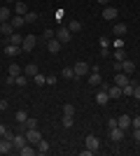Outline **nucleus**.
I'll use <instances>...</instances> for the list:
<instances>
[{
  "instance_id": "1",
  "label": "nucleus",
  "mask_w": 140,
  "mask_h": 156,
  "mask_svg": "<svg viewBox=\"0 0 140 156\" xmlns=\"http://www.w3.org/2000/svg\"><path fill=\"white\" fill-rule=\"evenodd\" d=\"M107 137H110L112 142H121V140H124V128H119V126L110 128V130H107Z\"/></svg>"
},
{
  "instance_id": "2",
  "label": "nucleus",
  "mask_w": 140,
  "mask_h": 156,
  "mask_svg": "<svg viewBox=\"0 0 140 156\" xmlns=\"http://www.w3.org/2000/svg\"><path fill=\"white\" fill-rule=\"evenodd\" d=\"M26 140H28L31 144H38V142L42 140V133H40L38 128H28V130H26Z\"/></svg>"
},
{
  "instance_id": "3",
  "label": "nucleus",
  "mask_w": 140,
  "mask_h": 156,
  "mask_svg": "<svg viewBox=\"0 0 140 156\" xmlns=\"http://www.w3.org/2000/svg\"><path fill=\"white\" fill-rule=\"evenodd\" d=\"M35 44H38V37H33V35H23V44H21L23 51H33Z\"/></svg>"
},
{
  "instance_id": "4",
  "label": "nucleus",
  "mask_w": 140,
  "mask_h": 156,
  "mask_svg": "<svg viewBox=\"0 0 140 156\" xmlns=\"http://www.w3.org/2000/svg\"><path fill=\"white\" fill-rule=\"evenodd\" d=\"M70 35H73V33L68 30V28H59V30H56V40H59L61 44H68V42H70Z\"/></svg>"
},
{
  "instance_id": "5",
  "label": "nucleus",
  "mask_w": 140,
  "mask_h": 156,
  "mask_svg": "<svg viewBox=\"0 0 140 156\" xmlns=\"http://www.w3.org/2000/svg\"><path fill=\"white\" fill-rule=\"evenodd\" d=\"M26 142H28V140H26V133H14V137H12L14 149H21V147H23Z\"/></svg>"
},
{
  "instance_id": "6",
  "label": "nucleus",
  "mask_w": 140,
  "mask_h": 156,
  "mask_svg": "<svg viewBox=\"0 0 140 156\" xmlns=\"http://www.w3.org/2000/svg\"><path fill=\"white\" fill-rule=\"evenodd\" d=\"M128 82H131V77H128L126 72H119V75H114V84L119 86V89H124V86H126Z\"/></svg>"
},
{
  "instance_id": "7",
  "label": "nucleus",
  "mask_w": 140,
  "mask_h": 156,
  "mask_svg": "<svg viewBox=\"0 0 140 156\" xmlns=\"http://www.w3.org/2000/svg\"><path fill=\"white\" fill-rule=\"evenodd\" d=\"M117 16H119L117 7H107V5H105V9H103V19H107V21H114Z\"/></svg>"
},
{
  "instance_id": "8",
  "label": "nucleus",
  "mask_w": 140,
  "mask_h": 156,
  "mask_svg": "<svg viewBox=\"0 0 140 156\" xmlns=\"http://www.w3.org/2000/svg\"><path fill=\"white\" fill-rule=\"evenodd\" d=\"M87 147H89L91 151H98V149H100V140H98L96 135H87Z\"/></svg>"
},
{
  "instance_id": "9",
  "label": "nucleus",
  "mask_w": 140,
  "mask_h": 156,
  "mask_svg": "<svg viewBox=\"0 0 140 156\" xmlns=\"http://www.w3.org/2000/svg\"><path fill=\"white\" fill-rule=\"evenodd\" d=\"M121 72L133 75V72H135V63H133V61H128V58H124V61H121Z\"/></svg>"
},
{
  "instance_id": "10",
  "label": "nucleus",
  "mask_w": 140,
  "mask_h": 156,
  "mask_svg": "<svg viewBox=\"0 0 140 156\" xmlns=\"http://www.w3.org/2000/svg\"><path fill=\"white\" fill-rule=\"evenodd\" d=\"M35 151H38V147H35V144H31V142H26V144L19 149V154H21V156H33Z\"/></svg>"
},
{
  "instance_id": "11",
  "label": "nucleus",
  "mask_w": 140,
  "mask_h": 156,
  "mask_svg": "<svg viewBox=\"0 0 140 156\" xmlns=\"http://www.w3.org/2000/svg\"><path fill=\"white\" fill-rule=\"evenodd\" d=\"M12 149H14L12 140H7V137H2V140H0V154H9Z\"/></svg>"
},
{
  "instance_id": "12",
  "label": "nucleus",
  "mask_w": 140,
  "mask_h": 156,
  "mask_svg": "<svg viewBox=\"0 0 140 156\" xmlns=\"http://www.w3.org/2000/svg\"><path fill=\"white\" fill-rule=\"evenodd\" d=\"M61 47H63V44H61V42H59V40H56V37L47 42V49H49V51H52V54H59V51H61Z\"/></svg>"
},
{
  "instance_id": "13",
  "label": "nucleus",
  "mask_w": 140,
  "mask_h": 156,
  "mask_svg": "<svg viewBox=\"0 0 140 156\" xmlns=\"http://www.w3.org/2000/svg\"><path fill=\"white\" fill-rule=\"evenodd\" d=\"M89 72V65L84 63V61H80V63H75V75L77 77H82V75H87Z\"/></svg>"
},
{
  "instance_id": "14",
  "label": "nucleus",
  "mask_w": 140,
  "mask_h": 156,
  "mask_svg": "<svg viewBox=\"0 0 140 156\" xmlns=\"http://www.w3.org/2000/svg\"><path fill=\"white\" fill-rule=\"evenodd\" d=\"M21 51H23V49H21L19 44H12V42L5 47V54H7V56H16V54H21Z\"/></svg>"
},
{
  "instance_id": "15",
  "label": "nucleus",
  "mask_w": 140,
  "mask_h": 156,
  "mask_svg": "<svg viewBox=\"0 0 140 156\" xmlns=\"http://www.w3.org/2000/svg\"><path fill=\"white\" fill-rule=\"evenodd\" d=\"M117 126H119V128H131V117H128V114H121L119 119H117Z\"/></svg>"
},
{
  "instance_id": "16",
  "label": "nucleus",
  "mask_w": 140,
  "mask_h": 156,
  "mask_svg": "<svg viewBox=\"0 0 140 156\" xmlns=\"http://www.w3.org/2000/svg\"><path fill=\"white\" fill-rule=\"evenodd\" d=\"M107 100H110V96H107V91H105V89L96 93V103H98V105H107Z\"/></svg>"
},
{
  "instance_id": "17",
  "label": "nucleus",
  "mask_w": 140,
  "mask_h": 156,
  "mask_svg": "<svg viewBox=\"0 0 140 156\" xmlns=\"http://www.w3.org/2000/svg\"><path fill=\"white\" fill-rule=\"evenodd\" d=\"M9 23H12V28H14V30H16V28H21V26H23V23H26V19H23L21 14H16L14 19H9Z\"/></svg>"
},
{
  "instance_id": "18",
  "label": "nucleus",
  "mask_w": 140,
  "mask_h": 156,
  "mask_svg": "<svg viewBox=\"0 0 140 156\" xmlns=\"http://www.w3.org/2000/svg\"><path fill=\"white\" fill-rule=\"evenodd\" d=\"M0 33H2V35H7V37H9V35H12V33H14L12 23H9V21H5V23H0Z\"/></svg>"
},
{
  "instance_id": "19",
  "label": "nucleus",
  "mask_w": 140,
  "mask_h": 156,
  "mask_svg": "<svg viewBox=\"0 0 140 156\" xmlns=\"http://www.w3.org/2000/svg\"><path fill=\"white\" fill-rule=\"evenodd\" d=\"M89 84H91V86H98V84H100V75H98V70H96V68H93V72L89 75Z\"/></svg>"
},
{
  "instance_id": "20",
  "label": "nucleus",
  "mask_w": 140,
  "mask_h": 156,
  "mask_svg": "<svg viewBox=\"0 0 140 156\" xmlns=\"http://www.w3.org/2000/svg\"><path fill=\"white\" fill-rule=\"evenodd\" d=\"M107 96H110V98H121V89L117 84H114V86H107Z\"/></svg>"
},
{
  "instance_id": "21",
  "label": "nucleus",
  "mask_w": 140,
  "mask_h": 156,
  "mask_svg": "<svg viewBox=\"0 0 140 156\" xmlns=\"http://www.w3.org/2000/svg\"><path fill=\"white\" fill-rule=\"evenodd\" d=\"M9 42H12V44H23V35H19V33H16V30H14L12 33V35H9Z\"/></svg>"
},
{
  "instance_id": "22",
  "label": "nucleus",
  "mask_w": 140,
  "mask_h": 156,
  "mask_svg": "<svg viewBox=\"0 0 140 156\" xmlns=\"http://www.w3.org/2000/svg\"><path fill=\"white\" fill-rule=\"evenodd\" d=\"M133 91H135V82H128V84L121 89V96H133Z\"/></svg>"
},
{
  "instance_id": "23",
  "label": "nucleus",
  "mask_w": 140,
  "mask_h": 156,
  "mask_svg": "<svg viewBox=\"0 0 140 156\" xmlns=\"http://www.w3.org/2000/svg\"><path fill=\"white\" fill-rule=\"evenodd\" d=\"M68 30H70V33H80V30H82V23H80L77 19H70V26H68Z\"/></svg>"
},
{
  "instance_id": "24",
  "label": "nucleus",
  "mask_w": 140,
  "mask_h": 156,
  "mask_svg": "<svg viewBox=\"0 0 140 156\" xmlns=\"http://www.w3.org/2000/svg\"><path fill=\"white\" fill-rule=\"evenodd\" d=\"M35 147H38V151H40V154H47V151H49V142H47L45 137H42V140L35 144Z\"/></svg>"
},
{
  "instance_id": "25",
  "label": "nucleus",
  "mask_w": 140,
  "mask_h": 156,
  "mask_svg": "<svg viewBox=\"0 0 140 156\" xmlns=\"http://www.w3.org/2000/svg\"><path fill=\"white\" fill-rule=\"evenodd\" d=\"M12 19V14H9V9L7 7H0V23H5V21Z\"/></svg>"
},
{
  "instance_id": "26",
  "label": "nucleus",
  "mask_w": 140,
  "mask_h": 156,
  "mask_svg": "<svg viewBox=\"0 0 140 156\" xmlns=\"http://www.w3.org/2000/svg\"><path fill=\"white\" fill-rule=\"evenodd\" d=\"M14 9H16V14H21V16H26V14H28L26 2H16V5H14Z\"/></svg>"
},
{
  "instance_id": "27",
  "label": "nucleus",
  "mask_w": 140,
  "mask_h": 156,
  "mask_svg": "<svg viewBox=\"0 0 140 156\" xmlns=\"http://www.w3.org/2000/svg\"><path fill=\"white\" fill-rule=\"evenodd\" d=\"M23 72L31 75V77H35V75H38V65H35V63H28L26 68H23Z\"/></svg>"
},
{
  "instance_id": "28",
  "label": "nucleus",
  "mask_w": 140,
  "mask_h": 156,
  "mask_svg": "<svg viewBox=\"0 0 140 156\" xmlns=\"http://www.w3.org/2000/svg\"><path fill=\"white\" fill-rule=\"evenodd\" d=\"M61 75H63L66 79H75V77H77V75H75V68H63V70H61Z\"/></svg>"
},
{
  "instance_id": "29",
  "label": "nucleus",
  "mask_w": 140,
  "mask_h": 156,
  "mask_svg": "<svg viewBox=\"0 0 140 156\" xmlns=\"http://www.w3.org/2000/svg\"><path fill=\"white\" fill-rule=\"evenodd\" d=\"M126 23H114V35H126Z\"/></svg>"
},
{
  "instance_id": "30",
  "label": "nucleus",
  "mask_w": 140,
  "mask_h": 156,
  "mask_svg": "<svg viewBox=\"0 0 140 156\" xmlns=\"http://www.w3.org/2000/svg\"><path fill=\"white\" fill-rule=\"evenodd\" d=\"M14 117H16V121H19V124H23V121L28 119V112H26V110H19V112H14Z\"/></svg>"
},
{
  "instance_id": "31",
  "label": "nucleus",
  "mask_w": 140,
  "mask_h": 156,
  "mask_svg": "<svg viewBox=\"0 0 140 156\" xmlns=\"http://www.w3.org/2000/svg\"><path fill=\"white\" fill-rule=\"evenodd\" d=\"M73 124H75V119L70 117V114H63V126H66V128H73Z\"/></svg>"
},
{
  "instance_id": "32",
  "label": "nucleus",
  "mask_w": 140,
  "mask_h": 156,
  "mask_svg": "<svg viewBox=\"0 0 140 156\" xmlns=\"http://www.w3.org/2000/svg\"><path fill=\"white\" fill-rule=\"evenodd\" d=\"M14 84H16V86H26V84H28V77H23V75H16Z\"/></svg>"
},
{
  "instance_id": "33",
  "label": "nucleus",
  "mask_w": 140,
  "mask_h": 156,
  "mask_svg": "<svg viewBox=\"0 0 140 156\" xmlns=\"http://www.w3.org/2000/svg\"><path fill=\"white\" fill-rule=\"evenodd\" d=\"M63 114H70V117H75V107H73L70 103H66V105H63Z\"/></svg>"
},
{
  "instance_id": "34",
  "label": "nucleus",
  "mask_w": 140,
  "mask_h": 156,
  "mask_svg": "<svg viewBox=\"0 0 140 156\" xmlns=\"http://www.w3.org/2000/svg\"><path fill=\"white\" fill-rule=\"evenodd\" d=\"M23 19H26V23H35V21H38V14H35V12H28Z\"/></svg>"
},
{
  "instance_id": "35",
  "label": "nucleus",
  "mask_w": 140,
  "mask_h": 156,
  "mask_svg": "<svg viewBox=\"0 0 140 156\" xmlns=\"http://www.w3.org/2000/svg\"><path fill=\"white\" fill-rule=\"evenodd\" d=\"M33 79H35V84H38V86H45L47 84V77H45V75H35Z\"/></svg>"
},
{
  "instance_id": "36",
  "label": "nucleus",
  "mask_w": 140,
  "mask_h": 156,
  "mask_svg": "<svg viewBox=\"0 0 140 156\" xmlns=\"http://www.w3.org/2000/svg\"><path fill=\"white\" fill-rule=\"evenodd\" d=\"M9 75H14V77H16V75H21V68H19L16 63H12V65H9Z\"/></svg>"
},
{
  "instance_id": "37",
  "label": "nucleus",
  "mask_w": 140,
  "mask_h": 156,
  "mask_svg": "<svg viewBox=\"0 0 140 156\" xmlns=\"http://www.w3.org/2000/svg\"><path fill=\"white\" fill-rule=\"evenodd\" d=\"M126 58V56H124V49H117V51H114V61H124Z\"/></svg>"
},
{
  "instance_id": "38",
  "label": "nucleus",
  "mask_w": 140,
  "mask_h": 156,
  "mask_svg": "<svg viewBox=\"0 0 140 156\" xmlns=\"http://www.w3.org/2000/svg\"><path fill=\"white\" fill-rule=\"evenodd\" d=\"M54 37H56V33H52V30H45V40H47V42H49V40H54Z\"/></svg>"
},
{
  "instance_id": "39",
  "label": "nucleus",
  "mask_w": 140,
  "mask_h": 156,
  "mask_svg": "<svg viewBox=\"0 0 140 156\" xmlns=\"http://www.w3.org/2000/svg\"><path fill=\"white\" fill-rule=\"evenodd\" d=\"M131 126H133V128H140V117H133V119H131Z\"/></svg>"
},
{
  "instance_id": "40",
  "label": "nucleus",
  "mask_w": 140,
  "mask_h": 156,
  "mask_svg": "<svg viewBox=\"0 0 140 156\" xmlns=\"http://www.w3.org/2000/svg\"><path fill=\"white\" fill-rule=\"evenodd\" d=\"M133 140L140 144V128H133Z\"/></svg>"
},
{
  "instance_id": "41",
  "label": "nucleus",
  "mask_w": 140,
  "mask_h": 156,
  "mask_svg": "<svg viewBox=\"0 0 140 156\" xmlns=\"http://www.w3.org/2000/svg\"><path fill=\"white\" fill-rule=\"evenodd\" d=\"M47 84H49V86L56 84V75H49V77H47Z\"/></svg>"
},
{
  "instance_id": "42",
  "label": "nucleus",
  "mask_w": 140,
  "mask_h": 156,
  "mask_svg": "<svg viewBox=\"0 0 140 156\" xmlns=\"http://www.w3.org/2000/svg\"><path fill=\"white\" fill-rule=\"evenodd\" d=\"M7 130H9V128H7L5 124H0V137H5V133H7Z\"/></svg>"
},
{
  "instance_id": "43",
  "label": "nucleus",
  "mask_w": 140,
  "mask_h": 156,
  "mask_svg": "<svg viewBox=\"0 0 140 156\" xmlns=\"http://www.w3.org/2000/svg\"><path fill=\"white\" fill-rule=\"evenodd\" d=\"M112 68H114V72H121V61H114Z\"/></svg>"
},
{
  "instance_id": "44",
  "label": "nucleus",
  "mask_w": 140,
  "mask_h": 156,
  "mask_svg": "<svg viewBox=\"0 0 140 156\" xmlns=\"http://www.w3.org/2000/svg\"><path fill=\"white\" fill-rule=\"evenodd\" d=\"M117 126V119H107V128H114Z\"/></svg>"
},
{
  "instance_id": "45",
  "label": "nucleus",
  "mask_w": 140,
  "mask_h": 156,
  "mask_svg": "<svg viewBox=\"0 0 140 156\" xmlns=\"http://www.w3.org/2000/svg\"><path fill=\"white\" fill-rule=\"evenodd\" d=\"M133 96H135V98L140 100V84H135V91H133Z\"/></svg>"
},
{
  "instance_id": "46",
  "label": "nucleus",
  "mask_w": 140,
  "mask_h": 156,
  "mask_svg": "<svg viewBox=\"0 0 140 156\" xmlns=\"http://www.w3.org/2000/svg\"><path fill=\"white\" fill-rule=\"evenodd\" d=\"M7 107H9V103H7V100H0V110H7Z\"/></svg>"
},
{
  "instance_id": "47",
  "label": "nucleus",
  "mask_w": 140,
  "mask_h": 156,
  "mask_svg": "<svg viewBox=\"0 0 140 156\" xmlns=\"http://www.w3.org/2000/svg\"><path fill=\"white\" fill-rule=\"evenodd\" d=\"M98 2H100V5H107V0H98Z\"/></svg>"
},
{
  "instance_id": "48",
  "label": "nucleus",
  "mask_w": 140,
  "mask_h": 156,
  "mask_svg": "<svg viewBox=\"0 0 140 156\" xmlns=\"http://www.w3.org/2000/svg\"><path fill=\"white\" fill-rule=\"evenodd\" d=\"M7 2H14V0H7Z\"/></svg>"
},
{
  "instance_id": "49",
  "label": "nucleus",
  "mask_w": 140,
  "mask_h": 156,
  "mask_svg": "<svg viewBox=\"0 0 140 156\" xmlns=\"http://www.w3.org/2000/svg\"><path fill=\"white\" fill-rule=\"evenodd\" d=\"M0 114H2V110H0Z\"/></svg>"
}]
</instances>
